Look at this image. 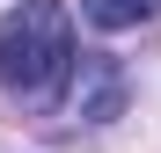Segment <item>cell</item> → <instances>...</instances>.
Returning <instances> with one entry per match:
<instances>
[{"label":"cell","instance_id":"7a4b0ae2","mask_svg":"<svg viewBox=\"0 0 161 153\" xmlns=\"http://www.w3.org/2000/svg\"><path fill=\"white\" fill-rule=\"evenodd\" d=\"M125 102V66L110 59V51H80V73H73V110L88 124H110Z\"/></svg>","mask_w":161,"mask_h":153},{"label":"cell","instance_id":"3957f363","mask_svg":"<svg viewBox=\"0 0 161 153\" xmlns=\"http://www.w3.org/2000/svg\"><path fill=\"white\" fill-rule=\"evenodd\" d=\"M80 15L95 29H139V22L161 15V0H80Z\"/></svg>","mask_w":161,"mask_h":153},{"label":"cell","instance_id":"6da1fadb","mask_svg":"<svg viewBox=\"0 0 161 153\" xmlns=\"http://www.w3.org/2000/svg\"><path fill=\"white\" fill-rule=\"evenodd\" d=\"M80 73V44H73V15L66 0H15L0 15V88H8L22 110L51 117L66 102Z\"/></svg>","mask_w":161,"mask_h":153}]
</instances>
